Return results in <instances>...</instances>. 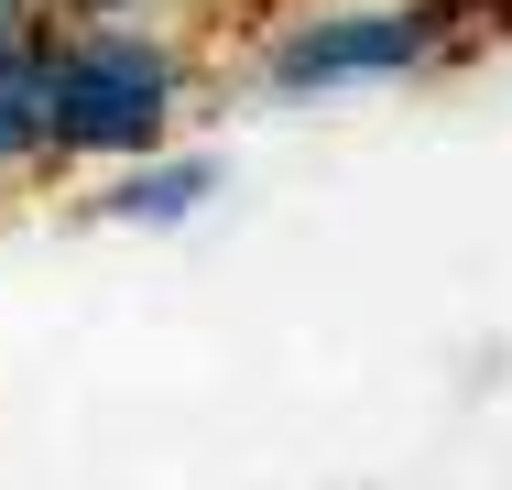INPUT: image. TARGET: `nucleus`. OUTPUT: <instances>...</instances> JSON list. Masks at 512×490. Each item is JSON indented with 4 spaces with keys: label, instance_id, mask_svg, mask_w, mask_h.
<instances>
[{
    "label": "nucleus",
    "instance_id": "nucleus-4",
    "mask_svg": "<svg viewBox=\"0 0 512 490\" xmlns=\"http://www.w3.org/2000/svg\"><path fill=\"white\" fill-rule=\"evenodd\" d=\"M11 175H55V142H44V77H33V33L0 44V186Z\"/></svg>",
    "mask_w": 512,
    "mask_h": 490
},
{
    "label": "nucleus",
    "instance_id": "nucleus-6",
    "mask_svg": "<svg viewBox=\"0 0 512 490\" xmlns=\"http://www.w3.org/2000/svg\"><path fill=\"white\" fill-rule=\"evenodd\" d=\"M447 11H458V33H480V22H491V33H512V0H447Z\"/></svg>",
    "mask_w": 512,
    "mask_h": 490
},
{
    "label": "nucleus",
    "instance_id": "nucleus-3",
    "mask_svg": "<svg viewBox=\"0 0 512 490\" xmlns=\"http://www.w3.org/2000/svg\"><path fill=\"white\" fill-rule=\"evenodd\" d=\"M207 196H218V153H131L88 207L109 229H175V218H197Z\"/></svg>",
    "mask_w": 512,
    "mask_h": 490
},
{
    "label": "nucleus",
    "instance_id": "nucleus-8",
    "mask_svg": "<svg viewBox=\"0 0 512 490\" xmlns=\"http://www.w3.org/2000/svg\"><path fill=\"white\" fill-rule=\"evenodd\" d=\"M207 11H295V0H207Z\"/></svg>",
    "mask_w": 512,
    "mask_h": 490
},
{
    "label": "nucleus",
    "instance_id": "nucleus-2",
    "mask_svg": "<svg viewBox=\"0 0 512 490\" xmlns=\"http://www.w3.org/2000/svg\"><path fill=\"white\" fill-rule=\"evenodd\" d=\"M469 33L447 0H295L262 33V88L284 98H327V88H393L447 66Z\"/></svg>",
    "mask_w": 512,
    "mask_h": 490
},
{
    "label": "nucleus",
    "instance_id": "nucleus-7",
    "mask_svg": "<svg viewBox=\"0 0 512 490\" xmlns=\"http://www.w3.org/2000/svg\"><path fill=\"white\" fill-rule=\"evenodd\" d=\"M33 22H44V0H0V44H11V33H33Z\"/></svg>",
    "mask_w": 512,
    "mask_h": 490
},
{
    "label": "nucleus",
    "instance_id": "nucleus-1",
    "mask_svg": "<svg viewBox=\"0 0 512 490\" xmlns=\"http://www.w3.org/2000/svg\"><path fill=\"white\" fill-rule=\"evenodd\" d=\"M33 77H44V142L66 164H131L164 153L186 120V44L153 22H33Z\"/></svg>",
    "mask_w": 512,
    "mask_h": 490
},
{
    "label": "nucleus",
    "instance_id": "nucleus-5",
    "mask_svg": "<svg viewBox=\"0 0 512 490\" xmlns=\"http://www.w3.org/2000/svg\"><path fill=\"white\" fill-rule=\"evenodd\" d=\"M44 11H66V22H142V11H164V0H44Z\"/></svg>",
    "mask_w": 512,
    "mask_h": 490
}]
</instances>
